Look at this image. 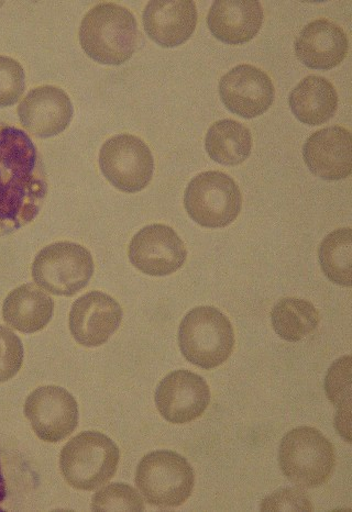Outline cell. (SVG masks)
Masks as SVG:
<instances>
[{
  "mask_svg": "<svg viewBox=\"0 0 352 512\" xmlns=\"http://www.w3.org/2000/svg\"><path fill=\"white\" fill-rule=\"evenodd\" d=\"M293 115L308 126H321L332 119L338 107L336 88L322 76L310 75L290 94Z\"/></svg>",
  "mask_w": 352,
  "mask_h": 512,
  "instance_id": "obj_21",
  "label": "cell"
},
{
  "mask_svg": "<svg viewBox=\"0 0 352 512\" xmlns=\"http://www.w3.org/2000/svg\"><path fill=\"white\" fill-rule=\"evenodd\" d=\"M53 299L35 284L22 285L11 292L3 305L6 324L22 333H35L49 325Z\"/></svg>",
  "mask_w": 352,
  "mask_h": 512,
  "instance_id": "obj_20",
  "label": "cell"
},
{
  "mask_svg": "<svg viewBox=\"0 0 352 512\" xmlns=\"http://www.w3.org/2000/svg\"><path fill=\"white\" fill-rule=\"evenodd\" d=\"M261 511H313L311 499L299 488H282L264 498Z\"/></svg>",
  "mask_w": 352,
  "mask_h": 512,
  "instance_id": "obj_29",
  "label": "cell"
},
{
  "mask_svg": "<svg viewBox=\"0 0 352 512\" xmlns=\"http://www.w3.org/2000/svg\"><path fill=\"white\" fill-rule=\"evenodd\" d=\"M352 359L350 355L338 359L329 370L325 380V392L330 403L337 408L351 406Z\"/></svg>",
  "mask_w": 352,
  "mask_h": 512,
  "instance_id": "obj_26",
  "label": "cell"
},
{
  "mask_svg": "<svg viewBox=\"0 0 352 512\" xmlns=\"http://www.w3.org/2000/svg\"><path fill=\"white\" fill-rule=\"evenodd\" d=\"M205 149L209 157L219 164L239 165L250 157L251 132L238 121L219 120L207 131Z\"/></svg>",
  "mask_w": 352,
  "mask_h": 512,
  "instance_id": "obj_22",
  "label": "cell"
},
{
  "mask_svg": "<svg viewBox=\"0 0 352 512\" xmlns=\"http://www.w3.org/2000/svg\"><path fill=\"white\" fill-rule=\"evenodd\" d=\"M123 309L113 297L91 292L73 304L70 330L75 341L86 348L101 347L118 330Z\"/></svg>",
  "mask_w": 352,
  "mask_h": 512,
  "instance_id": "obj_14",
  "label": "cell"
},
{
  "mask_svg": "<svg viewBox=\"0 0 352 512\" xmlns=\"http://www.w3.org/2000/svg\"><path fill=\"white\" fill-rule=\"evenodd\" d=\"M184 206L197 225L224 228L239 216L242 196L233 178L223 172L209 171L195 176L187 186Z\"/></svg>",
  "mask_w": 352,
  "mask_h": 512,
  "instance_id": "obj_8",
  "label": "cell"
},
{
  "mask_svg": "<svg viewBox=\"0 0 352 512\" xmlns=\"http://www.w3.org/2000/svg\"><path fill=\"white\" fill-rule=\"evenodd\" d=\"M335 417V426L340 434L348 443H351V406L337 408Z\"/></svg>",
  "mask_w": 352,
  "mask_h": 512,
  "instance_id": "obj_30",
  "label": "cell"
},
{
  "mask_svg": "<svg viewBox=\"0 0 352 512\" xmlns=\"http://www.w3.org/2000/svg\"><path fill=\"white\" fill-rule=\"evenodd\" d=\"M26 75L24 68L15 59L0 55V108L15 105L24 95Z\"/></svg>",
  "mask_w": 352,
  "mask_h": 512,
  "instance_id": "obj_27",
  "label": "cell"
},
{
  "mask_svg": "<svg viewBox=\"0 0 352 512\" xmlns=\"http://www.w3.org/2000/svg\"><path fill=\"white\" fill-rule=\"evenodd\" d=\"M281 471L300 487L316 488L332 476L336 456L333 444L321 431L300 427L286 433L280 444Z\"/></svg>",
  "mask_w": 352,
  "mask_h": 512,
  "instance_id": "obj_5",
  "label": "cell"
},
{
  "mask_svg": "<svg viewBox=\"0 0 352 512\" xmlns=\"http://www.w3.org/2000/svg\"><path fill=\"white\" fill-rule=\"evenodd\" d=\"M294 49L297 59L314 70H332L348 54L346 32L335 22L317 19L308 24L296 38Z\"/></svg>",
  "mask_w": 352,
  "mask_h": 512,
  "instance_id": "obj_17",
  "label": "cell"
},
{
  "mask_svg": "<svg viewBox=\"0 0 352 512\" xmlns=\"http://www.w3.org/2000/svg\"><path fill=\"white\" fill-rule=\"evenodd\" d=\"M99 168L120 192L134 194L150 184L154 160L149 147L140 138L118 135L103 144Z\"/></svg>",
  "mask_w": 352,
  "mask_h": 512,
  "instance_id": "obj_9",
  "label": "cell"
},
{
  "mask_svg": "<svg viewBox=\"0 0 352 512\" xmlns=\"http://www.w3.org/2000/svg\"><path fill=\"white\" fill-rule=\"evenodd\" d=\"M197 25L194 2H150L143 11L147 35L163 48H175L189 40Z\"/></svg>",
  "mask_w": 352,
  "mask_h": 512,
  "instance_id": "obj_18",
  "label": "cell"
},
{
  "mask_svg": "<svg viewBox=\"0 0 352 512\" xmlns=\"http://www.w3.org/2000/svg\"><path fill=\"white\" fill-rule=\"evenodd\" d=\"M73 114L69 95L51 85L31 89L18 107L21 126L38 138L60 135L71 124Z\"/></svg>",
  "mask_w": 352,
  "mask_h": 512,
  "instance_id": "obj_15",
  "label": "cell"
},
{
  "mask_svg": "<svg viewBox=\"0 0 352 512\" xmlns=\"http://www.w3.org/2000/svg\"><path fill=\"white\" fill-rule=\"evenodd\" d=\"M195 474L184 456L173 451H154L140 461L136 485L152 506L180 507L192 495Z\"/></svg>",
  "mask_w": 352,
  "mask_h": 512,
  "instance_id": "obj_6",
  "label": "cell"
},
{
  "mask_svg": "<svg viewBox=\"0 0 352 512\" xmlns=\"http://www.w3.org/2000/svg\"><path fill=\"white\" fill-rule=\"evenodd\" d=\"M139 41L137 20L123 6L104 3L88 11L80 28V43L94 61L121 65L134 55Z\"/></svg>",
  "mask_w": 352,
  "mask_h": 512,
  "instance_id": "obj_2",
  "label": "cell"
},
{
  "mask_svg": "<svg viewBox=\"0 0 352 512\" xmlns=\"http://www.w3.org/2000/svg\"><path fill=\"white\" fill-rule=\"evenodd\" d=\"M263 18V8L259 2L218 0L209 10L207 25L216 39L230 46H238L258 35Z\"/></svg>",
  "mask_w": 352,
  "mask_h": 512,
  "instance_id": "obj_19",
  "label": "cell"
},
{
  "mask_svg": "<svg viewBox=\"0 0 352 512\" xmlns=\"http://www.w3.org/2000/svg\"><path fill=\"white\" fill-rule=\"evenodd\" d=\"M24 345L14 331L0 326V383L14 378L24 363Z\"/></svg>",
  "mask_w": 352,
  "mask_h": 512,
  "instance_id": "obj_28",
  "label": "cell"
},
{
  "mask_svg": "<svg viewBox=\"0 0 352 512\" xmlns=\"http://www.w3.org/2000/svg\"><path fill=\"white\" fill-rule=\"evenodd\" d=\"M25 415L37 437L49 443L68 438L79 425V405L59 386H42L33 391L26 400Z\"/></svg>",
  "mask_w": 352,
  "mask_h": 512,
  "instance_id": "obj_10",
  "label": "cell"
},
{
  "mask_svg": "<svg viewBox=\"0 0 352 512\" xmlns=\"http://www.w3.org/2000/svg\"><path fill=\"white\" fill-rule=\"evenodd\" d=\"M94 274L90 251L73 242H57L42 249L32 264L33 281L53 295L72 297Z\"/></svg>",
  "mask_w": 352,
  "mask_h": 512,
  "instance_id": "obj_7",
  "label": "cell"
},
{
  "mask_svg": "<svg viewBox=\"0 0 352 512\" xmlns=\"http://www.w3.org/2000/svg\"><path fill=\"white\" fill-rule=\"evenodd\" d=\"M211 403V389L204 378L179 370L165 376L156 392L161 416L174 425L189 424L203 416Z\"/></svg>",
  "mask_w": 352,
  "mask_h": 512,
  "instance_id": "obj_11",
  "label": "cell"
},
{
  "mask_svg": "<svg viewBox=\"0 0 352 512\" xmlns=\"http://www.w3.org/2000/svg\"><path fill=\"white\" fill-rule=\"evenodd\" d=\"M7 497V488H6V481L3 475L2 471V464H0V504L4 502V500ZM0 511H3L2 508H0Z\"/></svg>",
  "mask_w": 352,
  "mask_h": 512,
  "instance_id": "obj_31",
  "label": "cell"
},
{
  "mask_svg": "<svg viewBox=\"0 0 352 512\" xmlns=\"http://www.w3.org/2000/svg\"><path fill=\"white\" fill-rule=\"evenodd\" d=\"M129 260L143 274L168 276L179 271L187 252L182 239L171 227L151 225L132 238Z\"/></svg>",
  "mask_w": 352,
  "mask_h": 512,
  "instance_id": "obj_12",
  "label": "cell"
},
{
  "mask_svg": "<svg viewBox=\"0 0 352 512\" xmlns=\"http://www.w3.org/2000/svg\"><path fill=\"white\" fill-rule=\"evenodd\" d=\"M319 263L330 282L352 284V230L343 228L329 233L318 251Z\"/></svg>",
  "mask_w": 352,
  "mask_h": 512,
  "instance_id": "obj_24",
  "label": "cell"
},
{
  "mask_svg": "<svg viewBox=\"0 0 352 512\" xmlns=\"http://www.w3.org/2000/svg\"><path fill=\"white\" fill-rule=\"evenodd\" d=\"M272 327L285 341L299 342L311 335L319 325V314L314 305L301 298H283L271 313Z\"/></svg>",
  "mask_w": 352,
  "mask_h": 512,
  "instance_id": "obj_23",
  "label": "cell"
},
{
  "mask_svg": "<svg viewBox=\"0 0 352 512\" xmlns=\"http://www.w3.org/2000/svg\"><path fill=\"white\" fill-rule=\"evenodd\" d=\"M307 168L326 181L344 180L352 173V137L340 126L318 130L303 147Z\"/></svg>",
  "mask_w": 352,
  "mask_h": 512,
  "instance_id": "obj_16",
  "label": "cell"
},
{
  "mask_svg": "<svg viewBox=\"0 0 352 512\" xmlns=\"http://www.w3.org/2000/svg\"><path fill=\"white\" fill-rule=\"evenodd\" d=\"M219 95L231 113L251 119L271 107L275 89L266 72L256 66L241 64L222 77Z\"/></svg>",
  "mask_w": 352,
  "mask_h": 512,
  "instance_id": "obj_13",
  "label": "cell"
},
{
  "mask_svg": "<svg viewBox=\"0 0 352 512\" xmlns=\"http://www.w3.org/2000/svg\"><path fill=\"white\" fill-rule=\"evenodd\" d=\"M48 195L47 173L24 130L0 121V237L35 220Z\"/></svg>",
  "mask_w": 352,
  "mask_h": 512,
  "instance_id": "obj_1",
  "label": "cell"
},
{
  "mask_svg": "<svg viewBox=\"0 0 352 512\" xmlns=\"http://www.w3.org/2000/svg\"><path fill=\"white\" fill-rule=\"evenodd\" d=\"M179 344L187 362L212 370L224 364L233 353L234 328L217 308L196 307L181 322Z\"/></svg>",
  "mask_w": 352,
  "mask_h": 512,
  "instance_id": "obj_3",
  "label": "cell"
},
{
  "mask_svg": "<svg viewBox=\"0 0 352 512\" xmlns=\"http://www.w3.org/2000/svg\"><path fill=\"white\" fill-rule=\"evenodd\" d=\"M120 453L105 434L85 431L65 445L60 456L64 480L79 491H95L115 476Z\"/></svg>",
  "mask_w": 352,
  "mask_h": 512,
  "instance_id": "obj_4",
  "label": "cell"
},
{
  "mask_svg": "<svg viewBox=\"0 0 352 512\" xmlns=\"http://www.w3.org/2000/svg\"><path fill=\"white\" fill-rule=\"evenodd\" d=\"M145 504L134 487L123 483L109 484L92 500L93 511H143Z\"/></svg>",
  "mask_w": 352,
  "mask_h": 512,
  "instance_id": "obj_25",
  "label": "cell"
}]
</instances>
